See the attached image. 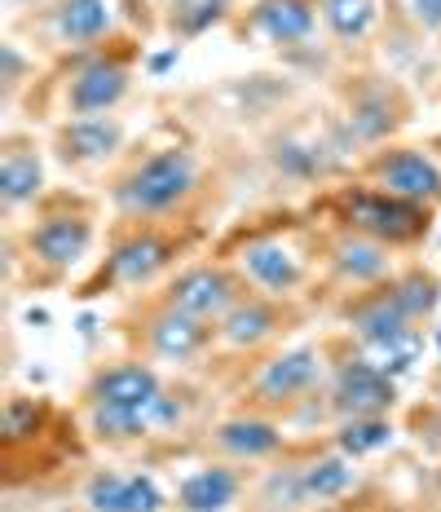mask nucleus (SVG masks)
I'll return each instance as SVG.
<instances>
[{
	"mask_svg": "<svg viewBox=\"0 0 441 512\" xmlns=\"http://www.w3.org/2000/svg\"><path fill=\"white\" fill-rule=\"evenodd\" d=\"M402 124L397 102L389 89H362L349 106V137L353 142H384L393 128Z\"/></svg>",
	"mask_w": 441,
	"mask_h": 512,
	"instance_id": "obj_23",
	"label": "nucleus"
},
{
	"mask_svg": "<svg viewBox=\"0 0 441 512\" xmlns=\"http://www.w3.org/2000/svg\"><path fill=\"white\" fill-rule=\"evenodd\" d=\"M133 84V67L115 53H98V58L80 62L67 80V115H111L115 106L128 98Z\"/></svg>",
	"mask_w": 441,
	"mask_h": 512,
	"instance_id": "obj_10",
	"label": "nucleus"
},
{
	"mask_svg": "<svg viewBox=\"0 0 441 512\" xmlns=\"http://www.w3.org/2000/svg\"><path fill=\"white\" fill-rule=\"evenodd\" d=\"M62 164L89 168V164H106V159L120 155L124 146V124L115 115H75L53 133Z\"/></svg>",
	"mask_w": 441,
	"mask_h": 512,
	"instance_id": "obj_13",
	"label": "nucleus"
},
{
	"mask_svg": "<svg viewBox=\"0 0 441 512\" xmlns=\"http://www.w3.org/2000/svg\"><path fill=\"white\" fill-rule=\"evenodd\" d=\"M45 420H49V407L40 398H27V393H14L5 402V420H0V433H5V451H18L23 442L45 433Z\"/></svg>",
	"mask_w": 441,
	"mask_h": 512,
	"instance_id": "obj_26",
	"label": "nucleus"
},
{
	"mask_svg": "<svg viewBox=\"0 0 441 512\" xmlns=\"http://www.w3.org/2000/svg\"><path fill=\"white\" fill-rule=\"evenodd\" d=\"M252 27L261 31L270 45H300V40L314 36L318 9L309 5V0H256Z\"/></svg>",
	"mask_w": 441,
	"mask_h": 512,
	"instance_id": "obj_21",
	"label": "nucleus"
},
{
	"mask_svg": "<svg viewBox=\"0 0 441 512\" xmlns=\"http://www.w3.org/2000/svg\"><path fill=\"white\" fill-rule=\"evenodd\" d=\"M93 212L80 204H49L27 230V256L49 274H67L93 248Z\"/></svg>",
	"mask_w": 441,
	"mask_h": 512,
	"instance_id": "obj_3",
	"label": "nucleus"
},
{
	"mask_svg": "<svg viewBox=\"0 0 441 512\" xmlns=\"http://www.w3.org/2000/svg\"><path fill=\"white\" fill-rule=\"evenodd\" d=\"M437 354H441V332H437Z\"/></svg>",
	"mask_w": 441,
	"mask_h": 512,
	"instance_id": "obj_33",
	"label": "nucleus"
},
{
	"mask_svg": "<svg viewBox=\"0 0 441 512\" xmlns=\"http://www.w3.org/2000/svg\"><path fill=\"white\" fill-rule=\"evenodd\" d=\"M40 195H45V159L31 142L9 137L0 151V204L5 212H14L23 204H36Z\"/></svg>",
	"mask_w": 441,
	"mask_h": 512,
	"instance_id": "obj_19",
	"label": "nucleus"
},
{
	"mask_svg": "<svg viewBox=\"0 0 441 512\" xmlns=\"http://www.w3.org/2000/svg\"><path fill=\"white\" fill-rule=\"evenodd\" d=\"M84 504L93 512H164L168 499H164V490L155 486V477L102 468V473H93L89 486H84Z\"/></svg>",
	"mask_w": 441,
	"mask_h": 512,
	"instance_id": "obj_15",
	"label": "nucleus"
},
{
	"mask_svg": "<svg viewBox=\"0 0 441 512\" xmlns=\"http://www.w3.org/2000/svg\"><path fill=\"white\" fill-rule=\"evenodd\" d=\"M300 482H305L309 504H331V499H344L358 486V468H353V460L344 451H331V455L300 464Z\"/></svg>",
	"mask_w": 441,
	"mask_h": 512,
	"instance_id": "obj_22",
	"label": "nucleus"
},
{
	"mask_svg": "<svg viewBox=\"0 0 441 512\" xmlns=\"http://www.w3.org/2000/svg\"><path fill=\"white\" fill-rule=\"evenodd\" d=\"M111 27V5L106 0H62L53 14V31L62 45H89V40L106 36Z\"/></svg>",
	"mask_w": 441,
	"mask_h": 512,
	"instance_id": "obj_24",
	"label": "nucleus"
},
{
	"mask_svg": "<svg viewBox=\"0 0 441 512\" xmlns=\"http://www.w3.org/2000/svg\"><path fill=\"white\" fill-rule=\"evenodd\" d=\"M239 274L265 296H292L305 283V261L283 239H247L239 248Z\"/></svg>",
	"mask_w": 441,
	"mask_h": 512,
	"instance_id": "obj_11",
	"label": "nucleus"
},
{
	"mask_svg": "<svg viewBox=\"0 0 441 512\" xmlns=\"http://www.w3.org/2000/svg\"><path fill=\"white\" fill-rule=\"evenodd\" d=\"M411 14H415L419 27L441 31V0H411Z\"/></svg>",
	"mask_w": 441,
	"mask_h": 512,
	"instance_id": "obj_31",
	"label": "nucleus"
},
{
	"mask_svg": "<svg viewBox=\"0 0 441 512\" xmlns=\"http://www.w3.org/2000/svg\"><path fill=\"white\" fill-rule=\"evenodd\" d=\"M243 473L230 464H208L190 473L186 482L172 490V508L177 512H230L243 499Z\"/></svg>",
	"mask_w": 441,
	"mask_h": 512,
	"instance_id": "obj_18",
	"label": "nucleus"
},
{
	"mask_svg": "<svg viewBox=\"0 0 441 512\" xmlns=\"http://www.w3.org/2000/svg\"><path fill=\"white\" fill-rule=\"evenodd\" d=\"M397 407L393 376L371 358H349L331 376V411L340 420H362V415H389Z\"/></svg>",
	"mask_w": 441,
	"mask_h": 512,
	"instance_id": "obj_7",
	"label": "nucleus"
},
{
	"mask_svg": "<svg viewBox=\"0 0 441 512\" xmlns=\"http://www.w3.org/2000/svg\"><path fill=\"white\" fill-rule=\"evenodd\" d=\"M393 287H397V296H402L406 314H411L415 323H424V318L441 305V279H437L433 270H419V265H415V270L397 274Z\"/></svg>",
	"mask_w": 441,
	"mask_h": 512,
	"instance_id": "obj_28",
	"label": "nucleus"
},
{
	"mask_svg": "<svg viewBox=\"0 0 441 512\" xmlns=\"http://www.w3.org/2000/svg\"><path fill=\"white\" fill-rule=\"evenodd\" d=\"M256 504L265 512H296L305 508V482H300V468H270L261 490H256Z\"/></svg>",
	"mask_w": 441,
	"mask_h": 512,
	"instance_id": "obj_29",
	"label": "nucleus"
},
{
	"mask_svg": "<svg viewBox=\"0 0 441 512\" xmlns=\"http://www.w3.org/2000/svg\"><path fill=\"white\" fill-rule=\"evenodd\" d=\"M393 442V424L389 415H362V420H340L336 429V451H344L349 460H362V455H375Z\"/></svg>",
	"mask_w": 441,
	"mask_h": 512,
	"instance_id": "obj_25",
	"label": "nucleus"
},
{
	"mask_svg": "<svg viewBox=\"0 0 441 512\" xmlns=\"http://www.w3.org/2000/svg\"><path fill=\"white\" fill-rule=\"evenodd\" d=\"M0 67H5V98H14L18 93V84H23V76H27V62H23V53H18L14 45H0Z\"/></svg>",
	"mask_w": 441,
	"mask_h": 512,
	"instance_id": "obj_30",
	"label": "nucleus"
},
{
	"mask_svg": "<svg viewBox=\"0 0 441 512\" xmlns=\"http://www.w3.org/2000/svg\"><path fill=\"white\" fill-rule=\"evenodd\" d=\"M142 336H146V349L155 358L164 362H195L203 349L212 345V336H217V327L203 323L195 314H181V309H172L159 301V309L142 323Z\"/></svg>",
	"mask_w": 441,
	"mask_h": 512,
	"instance_id": "obj_12",
	"label": "nucleus"
},
{
	"mask_svg": "<svg viewBox=\"0 0 441 512\" xmlns=\"http://www.w3.org/2000/svg\"><path fill=\"white\" fill-rule=\"evenodd\" d=\"M336 212L344 230H358L384 248H415L433 230V208L397 199L380 186H349L336 195Z\"/></svg>",
	"mask_w": 441,
	"mask_h": 512,
	"instance_id": "obj_2",
	"label": "nucleus"
},
{
	"mask_svg": "<svg viewBox=\"0 0 441 512\" xmlns=\"http://www.w3.org/2000/svg\"><path fill=\"white\" fill-rule=\"evenodd\" d=\"M322 380V354L314 345H296V349H283L278 358H270L261 367V376L252 380V398L261 402L265 411H278V407H296L300 398L318 389Z\"/></svg>",
	"mask_w": 441,
	"mask_h": 512,
	"instance_id": "obj_8",
	"label": "nucleus"
},
{
	"mask_svg": "<svg viewBox=\"0 0 441 512\" xmlns=\"http://www.w3.org/2000/svg\"><path fill=\"white\" fill-rule=\"evenodd\" d=\"M344 318H349V332L362 340L367 349H375V354H384V349L402 345V340L419 336L415 318L406 314L402 296H397L393 279L375 283V287H362L358 296L349 301V309H344Z\"/></svg>",
	"mask_w": 441,
	"mask_h": 512,
	"instance_id": "obj_6",
	"label": "nucleus"
},
{
	"mask_svg": "<svg viewBox=\"0 0 441 512\" xmlns=\"http://www.w3.org/2000/svg\"><path fill=\"white\" fill-rule=\"evenodd\" d=\"M247 296V279L230 265H217V261H199V265H186L177 270L164 287V305L181 309V314H195L203 323L217 327L234 305Z\"/></svg>",
	"mask_w": 441,
	"mask_h": 512,
	"instance_id": "obj_4",
	"label": "nucleus"
},
{
	"mask_svg": "<svg viewBox=\"0 0 441 512\" xmlns=\"http://www.w3.org/2000/svg\"><path fill=\"white\" fill-rule=\"evenodd\" d=\"M177 248L181 243L172 239V234L146 226V221H137V230H128V234H120V239L111 243L106 265H102V283H111V287H150L159 274L172 270Z\"/></svg>",
	"mask_w": 441,
	"mask_h": 512,
	"instance_id": "obj_5",
	"label": "nucleus"
},
{
	"mask_svg": "<svg viewBox=\"0 0 441 512\" xmlns=\"http://www.w3.org/2000/svg\"><path fill=\"white\" fill-rule=\"evenodd\" d=\"M371 181L380 190H389L397 199H411V204L437 208L441 204V168L437 159H428L415 146H389L371 159Z\"/></svg>",
	"mask_w": 441,
	"mask_h": 512,
	"instance_id": "obj_9",
	"label": "nucleus"
},
{
	"mask_svg": "<svg viewBox=\"0 0 441 512\" xmlns=\"http://www.w3.org/2000/svg\"><path fill=\"white\" fill-rule=\"evenodd\" d=\"M212 442L230 464H265L283 451V429L265 415H230L212 429Z\"/></svg>",
	"mask_w": 441,
	"mask_h": 512,
	"instance_id": "obj_16",
	"label": "nucleus"
},
{
	"mask_svg": "<svg viewBox=\"0 0 441 512\" xmlns=\"http://www.w3.org/2000/svg\"><path fill=\"white\" fill-rule=\"evenodd\" d=\"M199 190V159L186 146H164L137 159L128 173L111 186L115 212L124 221H159L172 217Z\"/></svg>",
	"mask_w": 441,
	"mask_h": 512,
	"instance_id": "obj_1",
	"label": "nucleus"
},
{
	"mask_svg": "<svg viewBox=\"0 0 441 512\" xmlns=\"http://www.w3.org/2000/svg\"><path fill=\"white\" fill-rule=\"evenodd\" d=\"M159 393H164V380H159L155 367H146V362H111V367H102L98 376L89 380L84 398H89V407L146 411Z\"/></svg>",
	"mask_w": 441,
	"mask_h": 512,
	"instance_id": "obj_14",
	"label": "nucleus"
},
{
	"mask_svg": "<svg viewBox=\"0 0 441 512\" xmlns=\"http://www.w3.org/2000/svg\"><path fill=\"white\" fill-rule=\"evenodd\" d=\"M393 248H384V243H375L367 239V234H358V230H340L336 234V243H331V270L340 274L349 287H375V283H384V279H393Z\"/></svg>",
	"mask_w": 441,
	"mask_h": 512,
	"instance_id": "obj_17",
	"label": "nucleus"
},
{
	"mask_svg": "<svg viewBox=\"0 0 441 512\" xmlns=\"http://www.w3.org/2000/svg\"><path fill=\"white\" fill-rule=\"evenodd\" d=\"M322 23L340 40H362L380 23V9H375V0H322Z\"/></svg>",
	"mask_w": 441,
	"mask_h": 512,
	"instance_id": "obj_27",
	"label": "nucleus"
},
{
	"mask_svg": "<svg viewBox=\"0 0 441 512\" xmlns=\"http://www.w3.org/2000/svg\"><path fill=\"white\" fill-rule=\"evenodd\" d=\"M274 301H278V296H252V292H247L243 301L217 323V336L225 340V345H234V349L265 345V340L278 336V327H283V314H278Z\"/></svg>",
	"mask_w": 441,
	"mask_h": 512,
	"instance_id": "obj_20",
	"label": "nucleus"
},
{
	"mask_svg": "<svg viewBox=\"0 0 441 512\" xmlns=\"http://www.w3.org/2000/svg\"><path fill=\"white\" fill-rule=\"evenodd\" d=\"M23 5H45V0H23Z\"/></svg>",
	"mask_w": 441,
	"mask_h": 512,
	"instance_id": "obj_32",
	"label": "nucleus"
}]
</instances>
